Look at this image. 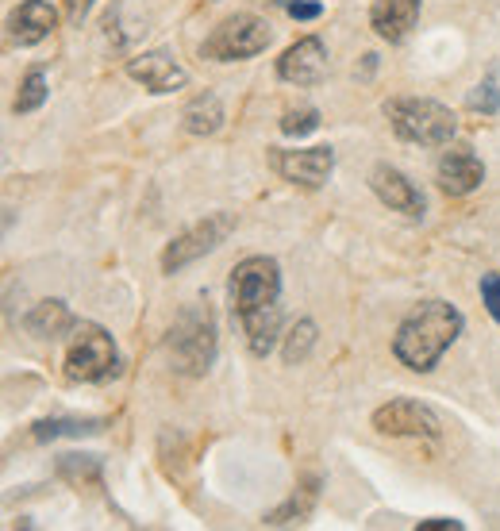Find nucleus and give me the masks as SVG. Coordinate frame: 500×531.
Segmentation results:
<instances>
[{
    "label": "nucleus",
    "instance_id": "nucleus-1",
    "mask_svg": "<svg viewBox=\"0 0 500 531\" xmlns=\"http://www.w3.org/2000/svg\"><path fill=\"white\" fill-rule=\"evenodd\" d=\"M227 297L243 324L250 351L266 358L281 335V304H277L281 301V270L274 258L250 254L243 262H235L231 281H227Z\"/></svg>",
    "mask_w": 500,
    "mask_h": 531
},
{
    "label": "nucleus",
    "instance_id": "nucleus-2",
    "mask_svg": "<svg viewBox=\"0 0 500 531\" xmlns=\"http://www.w3.org/2000/svg\"><path fill=\"white\" fill-rule=\"evenodd\" d=\"M458 335H462V312L447 301H424L404 316V324L393 335V354L400 358V366L427 374Z\"/></svg>",
    "mask_w": 500,
    "mask_h": 531
},
{
    "label": "nucleus",
    "instance_id": "nucleus-3",
    "mask_svg": "<svg viewBox=\"0 0 500 531\" xmlns=\"http://www.w3.org/2000/svg\"><path fill=\"white\" fill-rule=\"evenodd\" d=\"M170 358L181 374L200 378L216 362V316L208 304H189L170 328Z\"/></svg>",
    "mask_w": 500,
    "mask_h": 531
},
{
    "label": "nucleus",
    "instance_id": "nucleus-4",
    "mask_svg": "<svg viewBox=\"0 0 500 531\" xmlns=\"http://www.w3.org/2000/svg\"><path fill=\"white\" fill-rule=\"evenodd\" d=\"M385 116L404 143H420V147H450L458 120L447 104L424 101V97H397L385 104Z\"/></svg>",
    "mask_w": 500,
    "mask_h": 531
},
{
    "label": "nucleus",
    "instance_id": "nucleus-5",
    "mask_svg": "<svg viewBox=\"0 0 500 531\" xmlns=\"http://www.w3.org/2000/svg\"><path fill=\"white\" fill-rule=\"evenodd\" d=\"M120 374V351L112 335L100 324H74L70 347H66V378L97 385Z\"/></svg>",
    "mask_w": 500,
    "mask_h": 531
},
{
    "label": "nucleus",
    "instance_id": "nucleus-6",
    "mask_svg": "<svg viewBox=\"0 0 500 531\" xmlns=\"http://www.w3.org/2000/svg\"><path fill=\"white\" fill-rule=\"evenodd\" d=\"M274 31L266 20L250 16V12H239V16H227L224 24L216 27L208 39H204V58L212 62H243V58H254L270 47Z\"/></svg>",
    "mask_w": 500,
    "mask_h": 531
},
{
    "label": "nucleus",
    "instance_id": "nucleus-7",
    "mask_svg": "<svg viewBox=\"0 0 500 531\" xmlns=\"http://www.w3.org/2000/svg\"><path fill=\"white\" fill-rule=\"evenodd\" d=\"M231 228H235V220H231L227 212H212V216H204L200 224L181 231L174 243H166V251H162V270H166V274L185 270L189 262H197L200 254L216 251L227 235H231Z\"/></svg>",
    "mask_w": 500,
    "mask_h": 531
},
{
    "label": "nucleus",
    "instance_id": "nucleus-8",
    "mask_svg": "<svg viewBox=\"0 0 500 531\" xmlns=\"http://www.w3.org/2000/svg\"><path fill=\"white\" fill-rule=\"evenodd\" d=\"M374 428L381 431V435H412V439H439V435H443L439 416L427 405H420V401H408V397L377 408Z\"/></svg>",
    "mask_w": 500,
    "mask_h": 531
},
{
    "label": "nucleus",
    "instance_id": "nucleus-9",
    "mask_svg": "<svg viewBox=\"0 0 500 531\" xmlns=\"http://www.w3.org/2000/svg\"><path fill=\"white\" fill-rule=\"evenodd\" d=\"M270 166L300 189H320L335 170L331 147H308V151H270Z\"/></svg>",
    "mask_w": 500,
    "mask_h": 531
},
{
    "label": "nucleus",
    "instance_id": "nucleus-10",
    "mask_svg": "<svg viewBox=\"0 0 500 531\" xmlns=\"http://www.w3.org/2000/svg\"><path fill=\"white\" fill-rule=\"evenodd\" d=\"M327 74V47L324 39L304 35L293 47H285V54L277 58V77L289 85H316Z\"/></svg>",
    "mask_w": 500,
    "mask_h": 531
},
{
    "label": "nucleus",
    "instance_id": "nucleus-11",
    "mask_svg": "<svg viewBox=\"0 0 500 531\" xmlns=\"http://www.w3.org/2000/svg\"><path fill=\"white\" fill-rule=\"evenodd\" d=\"M127 77L139 81L150 93H177L189 81L185 66H177V58L170 51H147L139 54V58H131L127 62Z\"/></svg>",
    "mask_w": 500,
    "mask_h": 531
},
{
    "label": "nucleus",
    "instance_id": "nucleus-12",
    "mask_svg": "<svg viewBox=\"0 0 500 531\" xmlns=\"http://www.w3.org/2000/svg\"><path fill=\"white\" fill-rule=\"evenodd\" d=\"M485 181V166L474 154V147H450L439 158V189L447 197H470Z\"/></svg>",
    "mask_w": 500,
    "mask_h": 531
},
{
    "label": "nucleus",
    "instance_id": "nucleus-13",
    "mask_svg": "<svg viewBox=\"0 0 500 531\" xmlns=\"http://www.w3.org/2000/svg\"><path fill=\"white\" fill-rule=\"evenodd\" d=\"M370 189L377 193V201L389 204L393 212H404V216H424V193L408 181V177L393 170V166H374L370 174Z\"/></svg>",
    "mask_w": 500,
    "mask_h": 531
},
{
    "label": "nucleus",
    "instance_id": "nucleus-14",
    "mask_svg": "<svg viewBox=\"0 0 500 531\" xmlns=\"http://www.w3.org/2000/svg\"><path fill=\"white\" fill-rule=\"evenodd\" d=\"M416 20H420V0H374V8H370V27L385 43L408 39Z\"/></svg>",
    "mask_w": 500,
    "mask_h": 531
},
{
    "label": "nucleus",
    "instance_id": "nucleus-15",
    "mask_svg": "<svg viewBox=\"0 0 500 531\" xmlns=\"http://www.w3.org/2000/svg\"><path fill=\"white\" fill-rule=\"evenodd\" d=\"M54 27H58V12L50 8L47 0H24V4L8 16V31H12V39H16L20 47L43 43Z\"/></svg>",
    "mask_w": 500,
    "mask_h": 531
},
{
    "label": "nucleus",
    "instance_id": "nucleus-16",
    "mask_svg": "<svg viewBox=\"0 0 500 531\" xmlns=\"http://www.w3.org/2000/svg\"><path fill=\"white\" fill-rule=\"evenodd\" d=\"M181 127L189 131V135H216L220 127H224V104L216 93H197L193 101L185 104V112H181Z\"/></svg>",
    "mask_w": 500,
    "mask_h": 531
},
{
    "label": "nucleus",
    "instance_id": "nucleus-17",
    "mask_svg": "<svg viewBox=\"0 0 500 531\" xmlns=\"http://www.w3.org/2000/svg\"><path fill=\"white\" fill-rule=\"evenodd\" d=\"M316 497H320V478H304L297 493H289V501L285 505H277L274 512H266V528H285V524H300V520H308L312 516V508H316Z\"/></svg>",
    "mask_w": 500,
    "mask_h": 531
},
{
    "label": "nucleus",
    "instance_id": "nucleus-18",
    "mask_svg": "<svg viewBox=\"0 0 500 531\" xmlns=\"http://www.w3.org/2000/svg\"><path fill=\"white\" fill-rule=\"evenodd\" d=\"M27 331L39 339H58L66 331H74V312L62 301H43L35 304V312L27 316Z\"/></svg>",
    "mask_w": 500,
    "mask_h": 531
},
{
    "label": "nucleus",
    "instance_id": "nucleus-19",
    "mask_svg": "<svg viewBox=\"0 0 500 531\" xmlns=\"http://www.w3.org/2000/svg\"><path fill=\"white\" fill-rule=\"evenodd\" d=\"M316 324L312 320H297L293 328H289V335H285V347H281V354H285V366H300L308 354H312V347H316Z\"/></svg>",
    "mask_w": 500,
    "mask_h": 531
},
{
    "label": "nucleus",
    "instance_id": "nucleus-20",
    "mask_svg": "<svg viewBox=\"0 0 500 531\" xmlns=\"http://www.w3.org/2000/svg\"><path fill=\"white\" fill-rule=\"evenodd\" d=\"M58 474L70 485H97L100 481V462L93 455H62L58 458Z\"/></svg>",
    "mask_w": 500,
    "mask_h": 531
},
{
    "label": "nucleus",
    "instance_id": "nucleus-21",
    "mask_svg": "<svg viewBox=\"0 0 500 531\" xmlns=\"http://www.w3.org/2000/svg\"><path fill=\"white\" fill-rule=\"evenodd\" d=\"M93 431H100V420H39L31 435L39 443H50V439H62V435H93Z\"/></svg>",
    "mask_w": 500,
    "mask_h": 531
},
{
    "label": "nucleus",
    "instance_id": "nucleus-22",
    "mask_svg": "<svg viewBox=\"0 0 500 531\" xmlns=\"http://www.w3.org/2000/svg\"><path fill=\"white\" fill-rule=\"evenodd\" d=\"M47 101V74L43 70H27L20 77V93H16V112H35L39 104Z\"/></svg>",
    "mask_w": 500,
    "mask_h": 531
},
{
    "label": "nucleus",
    "instance_id": "nucleus-23",
    "mask_svg": "<svg viewBox=\"0 0 500 531\" xmlns=\"http://www.w3.org/2000/svg\"><path fill=\"white\" fill-rule=\"evenodd\" d=\"M320 127V112L316 108H289L285 116H281V135H289V139H304V135H312Z\"/></svg>",
    "mask_w": 500,
    "mask_h": 531
},
{
    "label": "nucleus",
    "instance_id": "nucleus-24",
    "mask_svg": "<svg viewBox=\"0 0 500 531\" xmlns=\"http://www.w3.org/2000/svg\"><path fill=\"white\" fill-rule=\"evenodd\" d=\"M470 108H474V112H485V116H493V112L500 108L497 81H481L474 93H470Z\"/></svg>",
    "mask_w": 500,
    "mask_h": 531
},
{
    "label": "nucleus",
    "instance_id": "nucleus-25",
    "mask_svg": "<svg viewBox=\"0 0 500 531\" xmlns=\"http://www.w3.org/2000/svg\"><path fill=\"white\" fill-rule=\"evenodd\" d=\"M481 301L489 308V316L500 324V274H481Z\"/></svg>",
    "mask_w": 500,
    "mask_h": 531
},
{
    "label": "nucleus",
    "instance_id": "nucleus-26",
    "mask_svg": "<svg viewBox=\"0 0 500 531\" xmlns=\"http://www.w3.org/2000/svg\"><path fill=\"white\" fill-rule=\"evenodd\" d=\"M285 8H289L293 20H320L324 16V4L320 0H289Z\"/></svg>",
    "mask_w": 500,
    "mask_h": 531
},
{
    "label": "nucleus",
    "instance_id": "nucleus-27",
    "mask_svg": "<svg viewBox=\"0 0 500 531\" xmlns=\"http://www.w3.org/2000/svg\"><path fill=\"white\" fill-rule=\"evenodd\" d=\"M93 4H97V0H66V20H70V24H81V20L89 16Z\"/></svg>",
    "mask_w": 500,
    "mask_h": 531
},
{
    "label": "nucleus",
    "instance_id": "nucleus-28",
    "mask_svg": "<svg viewBox=\"0 0 500 531\" xmlns=\"http://www.w3.org/2000/svg\"><path fill=\"white\" fill-rule=\"evenodd\" d=\"M420 531H462V520H420Z\"/></svg>",
    "mask_w": 500,
    "mask_h": 531
}]
</instances>
